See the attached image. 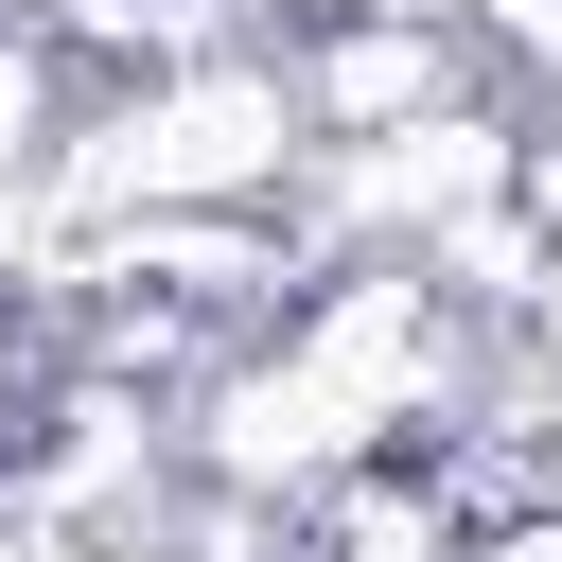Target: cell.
Segmentation results:
<instances>
[{
  "label": "cell",
  "instance_id": "cell-6",
  "mask_svg": "<svg viewBox=\"0 0 562 562\" xmlns=\"http://www.w3.org/2000/svg\"><path fill=\"white\" fill-rule=\"evenodd\" d=\"M492 562H562V509H527V527H509V544H492Z\"/></svg>",
  "mask_w": 562,
  "mask_h": 562
},
{
  "label": "cell",
  "instance_id": "cell-5",
  "mask_svg": "<svg viewBox=\"0 0 562 562\" xmlns=\"http://www.w3.org/2000/svg\"><path fill=\"white\" fill-rule=\"evenodd\" d=\"M527 351H562V246H544V281H527Z\"/></svg>",
  "mask_w": 562,
  "mask_h": 562
},
{
  "label": "cell",
  "instance_id": "cell-2",
  "mask_svg": "<svg viewBox=\"0 0 562 562\" xmlns=\"http://www.w3.org/2000/svg\"><path fill=\"white\" fill-rule=\"evenodd\" d=\"M299 158H316V123H299L281 53L211 35V53H158L123 105H88L53 140L35 211H70V228H123V211H263V193H299Z\"/></svg>",
  "mask_w": 562,
  "mask_h": 562
},
{
  "label": "cell",
  "instance_id": "cell-4",
  "mask_svg": "<svg viewBox=\"0 0 562 562\" xmlns=\"http://www.w3.org/2000/svg\"><path fill=\"white\" fill-rule=\"evenodd\" d=\"M53 123H70V70H53V35H0V211L53 176Z\"/></svg>",
  "mask_w": 562,
  "mask_h": 562
},
{
  "label": "cell",
  "instance_id": "cell-1",
  "mask_svg": "<svg viewBox=\"0 0 562 562\" xmlns=\"http://www.w3.org/2000/svg\"><path fill=\"white\" fill-rule=\"evenodd\" d=\"M457 281H422V263H334L316 299H281V334L211 386V492H246V509H281V492H334V474H369V457H404L422 422H439V386H457Z\"/></svg>",
  "mask_w": 562,
  "mask_h": 562
},
{
  "label": "cell",
  "instance_id": "cell-3",
  "mask_svg": "<svg viewBox=\"0 0 562 562\" xmlns=\"http://www.w3.org/2000/svg\"><path fill=\"white\" fill-rule=\"evenodd\" d=\"M281 88H299V123H316V140H386V123H439V88H457V18H351V35L281 53Z\"/></svg>",
  "mask_w": 562,
  "mask_h": 562
}]
</instances>
